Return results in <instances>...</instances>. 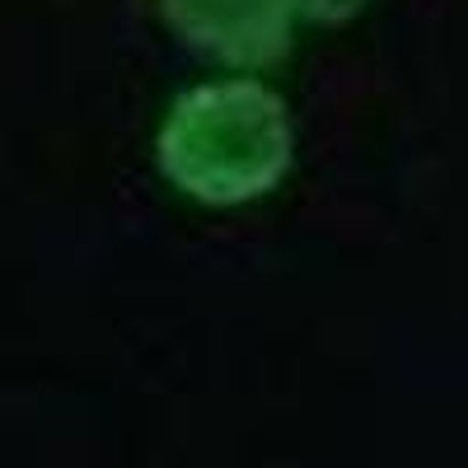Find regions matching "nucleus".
<instances>
[{
    "mask_svg": "<svg viewBox=\"0 0 468 468\" xmlns=\"http://www.w3.org/2000/svg\"><path fill=\"white\" fill-rule=\"evenodd\" d=\"M160 174L202 207L258 202L291 174L295 127L262 80H211L169 103L154 136Z\"/></svg>",
    "mask_w": 468,
    "mask_h": 468,
    "instance_id": "obj_1",
    "label": "nucleus"
},
{
    "mask_svg": "<svg viewBox=\"0 0 468 468\" xmlns=\"http://www.w3.org/2000/svg\"><path fill=\"white\" fill-rule=\"evenodd\" d=\"M174 37L211 66L267 70L295 48V0H160Z\"/></svg>",
    "mask_w": 468,
    "mask_h": 468,
    "instance_id": "obj_2",
    "label": "nucleus"
},
{
    "mask_svg": "<svg viewBox=\"0 0 468 468\" xmlns=\"http://www.w3.org/2000/svg\"><path fill=\"white\" fill-rule=\"evenodd\" d=\"M370 0H295L300 19H314V24H346L356 19Z\"/></svg>",
    "mask_w": 468,
    "mask_h": 468,
    "instance_id": "obj_3",
    "label": "nucleus"
}]
</instances>
